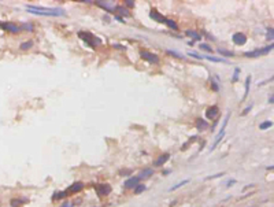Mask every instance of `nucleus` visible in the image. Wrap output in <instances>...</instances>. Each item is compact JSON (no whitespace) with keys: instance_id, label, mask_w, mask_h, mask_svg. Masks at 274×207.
<instances>
[{"instance_id":"f257e3e1","label":"nucleus","mask_w":274,"mask_h":207,"mask_svg":"<svg viewBox=\"0 0 274 207\" xmlns=\"http://www.w3.org/2000/svg\"><path fill=\"white\" fill-rule=\"evenodd\" d=\"M26 10L30 14L43 15V17H65L66 12L59 7H41V6H26Z\"/></svg>"},{"instance_id":"f03ea898","label":"nucleus","mask_w":274,"mask_h":207,"mask_svg":"<svg viewBox=\"0 0 274 207\" xmlns=\"http://www.w3.org/2000/svg\"><path fill=\"white\" fill-rule=\"evenodd\" d=\"M78 37L82 40V41L86 43L90 48H96L97 45L101 44V40L99 39V37L93 36V34L89 33V32H78Z\"/></svg>"},{"instance_id":"7ed1b4c3","label":"nucleus","mask_w":274,"mask_h":207,"mask_svg":"<svg viewBox=\"0 0 274 207\" xmlns=\"http://www.w3.org/2000/svg\"><path fill=\"white\" fill-rule=\"evenodd\" d=\"M229 119H230V114H226V117H225V121H223V124H222V128L219 129L218 135H216V137H215V141H214L213 147L210 148V151H214V148H215V147L218 146L219 143H221L222 139H223V136H225V129H226V126H227V122H229Z\"/></svg>"},{"instance_id":"20e7f679","label":"nucleus","mask_w":274,"mask_h":207,"mask_svg":"<svg viewBox=\"0 0 274 207\" xmlns=\"http://www.w3.org/2000/svg\"><path fill=\"white\" fill-rule=\"evenodd\" d=\"M273 47H274V45H273V44H270V45H267V47L262 48V50L249 51V52H245V54H244V56H245V58H259V56L266 55V54L271 52V51H273Z\"/></svg>"},{"instance_id":"39448f33","label":"nucleus","mask_w":274,"mask_h":207,"mask_svg":"<svg viewBox=\"0 0 274 207\" xmlns=\"http://www.w3.org/2000/svg\"><path fill=\"white\" fill-rule=\"evenodd\" d=\"M140 58H142L144 61H147L148 63L158 65L159 63V56L156 54H152L149 51H140Z\"/></svg>"},{"instance_id":"423d86ee","label":"nucleus","mask_w":274,"mask_h":207,"mask_svg":"<svg viewBox=\"0 0 274 207\" xmlns=\"http://www.w3.org/2000/svg\"><path fill=\"white\" fill-rule=\"evenodd\" d=\"M96 192L99 196H107L111 193V185L110 184H97L96 185Z\"/></svg>"},{"instance_id":"0eeeda50","label":"nucleus","mask_w":274,"mask_h":207,"mask_svg":"<svg viewBox=\"0 0 274 207\" xmlns=\"http://www.w3.org/2000/svg\"><path fill=\"white\" fill-rule=\"evenodd\" d=\"M139 184H140V178L136 176V177H130V178L126 180L123 187H125L126 189H133V188H136Z\"/></svg>"},{"instance_id":"6e6552de","label":"nucleus","mask_w":274,"mask_h":207,"mask_svg":"<svg viewBox=\"0 0 274 207\" xmlns=\"http://www.w3.org/2000/svg\"><path fill=\"white\" fill-rule=\"evenodd\" d=\"M232 40L236 45H244L247 43V36L244 33H234L232 37Z\"/></svg>"},{"instance_id":"1a4fd4ad","label":"nucleus","mask_w":274,"mask_h":207,"mask_svg":"<svg viewBox=\"0 0 274 207\" xmlns=\"http://www.w3.org/2000/svg\"><path fill=\"white\" fill-rule=\"evenodd\" d=\"M0 26L8 32H12V33H16V32L21 30V26L15 25V23H11V22H0Z\"/></svg>"},{"instance_id":"9d476101","label":"nucleus","mask_w":274,"mask_h":207,"mask_svg":"<svg viewBox=\"0 0 274 207\" xmlns=\"http://www.w3.org/2000/svg\"><path fill=\"white\" fill-rule=\"evenodd\" d=\"M218 114H219V108L216 106H211V107H208L206 110V117L208 119H215L218 117Z\"/></svg>"},{"instance_id":"9b49d317","label":"nucleus","mask_w":274,"mask_h":207,"mask_svg":"<svg viewBox=\"0 0 274 207\" xmlns=\"http://www.w3.org/2000/svg\"><path fill=\"white\" fill-rule=\"evenodd\" d=\"M149 17L152 18V19L155 21V22H159V23H164V21H166V18H164L163 15H162L159 11H156L155 9H152V10H151Z\"/></svg>"},{"instance_id":"f8f14e48","label":"nucleus","mask_w":274,"mask_h":207,"mask_svg":"<svg viewBox=\"0 0 274 207\" xmlns=\"http://www.w3.org/2000/svg\"><path fill=\"white\" fill-rule=\"evenodd\" d=\"M169 159H170V154H163V155H160L156 160H153L152 165H153V167H159V166H163Z\"/></svg>"},{"instance_id":"ddd939ff","label":"nucleus","mask_w":274,"mask_h":207,"mask_svg":"<svg viewBox=\"0 0 274 207\" xmlns=\"http://www.w3.org/2000/svg\"><path fill=\"white\" fill-rule=\"evenodd\" d=\"M82 189H84V184L79 182V181H77V182L71 184L70 187L67 188V193H77V192H79V191H82Z\"/></svg>"},{"instance_id":"4468645a","label":"nucleus","mask_w":274,"mask_h":207,"mask_svg":"<svg viewBox=\"0 0 274 207\" xmlns=\"http://www.w3.org/2000/svg\"><path fill=\"white\" fill-rule=\"evenodd\" d=\"M152 174H153V169H148L147 167V169H142V170L139 173V176H137V177H139L140 180H147V178H149Z\"/></svg>"},{"instance_id":"2eb2a0df","label":"nucleus","mask_w":274,"mask_h":207,"mask_svg":"<svg viewBox=\"0 0 274 207\" xmlns=\"http://www.w3.org/2000/svg\"><path fill=\"white\" fill-rule=\"evenodd\" d=\"M202 59H207V61L215 62V63H229V61H226L225 58H215L211 55H202Z\"/></svg>"},{"instance_id":"dca6fc26","label":"nucleus","mask_w":274,"mask_h":207,"mask_svg":"<svg viewBox=\"0 0 274 207\" xmlns=\"http://www.w3.org/2000/svg\"><path fill=\"white\" fill-rule=\"evenodd\" d=\"M196 128L199 132H202V130H206L208 128V122L206 121V119L203 118H197L196 119Z\"/></svg>"},{"instance_id":"f3484780","label":"nucleus","mask_w":274,"mask_h":207,"mask_svg":"<svg viewBox=\"0 0 274 207\" xmlns=\"http://www.w3.org/2000/svg\"><path fill=\"white\" fill-rule=\"evenodd\" d=\"M99 7L104 9L106 11H114V7L111 6V2H95Z\"/></svg>"},{"instance_id":"a211bd4d","label":"nucleus","mask_w":274,"mask_h":207,"mask_svg":"<svg viewBox=\"0 0 274 207\" xmlns=\"http://www.w3.org/2000/svg\"><path fill=\"white\" fill-rule=\"evenodd\" d=\"M114 11H117L118 14L122 15V17H129V15H130L129 10L126 9V7H122V6H117V7H114Z\"/></svg>"},{"instance_id":"6ab92c4d","label":"nucleus","mask_w":274,"mask_h":207,"mask_svg":"<svg viewBox=\"0 0 274 207\" xmlns=\"http://www.w3.org/2000/svg\"><path fill=\"white\" fill-rule=\"evenodd\" d=\"M185 34H186L188 37H191L192 41H193V40H202V36H200V34L197 33V32H195V30H186V32H185Z\"/></svg>"},{"instance_id":"aec40b11","label":"nucleus","mask_w":274,"mask_h":207,"mask_svg":"<svg viewBox=\"0 0 274 207\" xmlns=\"http://www.w3.org/2000/svg\"><path fill=\"white\" fill-rule=\"evenodd\" d=\"M251 80H252L251 75H248L247 80H245V93H244V96H243V100H245L247 96H248V93H249V89H251Z\"/></svg>"},{"instance_id":"412c9836","label":"nucleus","mask_w":274,"mask_h":207,"mask_svg":"<svg viewBox=\"0 0 274 207\" xmlns=\"http://www.w3.org/2000/svg\"><path fill=\"white\" fill-rule=\"evenodd\" d=\"M11 207H21L22 204H25V203H27V200L26 199H23V200H21V199H11Z\"/></svg>"},{"instance_id":"4be33fe9","label":"nucleus","mask_w":274,"mask_h":207,"mask_svg":"<svg viewBox=\"0 0 274 207\" xmlns=\"http://www.w3.org/2000/svg\"><path fill=\"white\" fill-rule=\"evenodd\" d=\"M218 52L221 54L222 56H225V58H232V56H234V52L233 51H227V50H222V48H219Z\"/></svg>"},{"instance_id":"5701e85b","label":"nucleus","mask_w":274,"mask_h":207,"mask_svg":"<svg viewBox=\"0 0 274 207\" xmlns=\"http://www.w3.org/2000/svg\"><path fill=\"white\" fill-rule=\"evenodd\" d=\"M189 182V180H184V181H180V182H177L175 185H173L171 188H170V192H173V191H175V189H178V188H181V187H184V185H186Z\"/></svg>"},{"instance_id":"b1692460","label":"nucleus","mask_w":274,"mask_h":207,"mask_svg":"<svg viewBox=\"0 0 274 207\" xmlns=\"http://www.w3.org/2000/svg\"><path fill=\"white\" fill-rule=\"evenodd\" d=\"M166 52L169 54V55H171L173 58H177V59H184V55H182V54L177 52V51H174V50H166Z\"/></svg>"},{"instance_id":"393cba45","label":"nucleus","mask_w":274,"mask_h":207,"mask_svg":"<svg viewBox=\"0 0 274 207\" xmlns=\"http://www.w3.org/2000/svg\"><path fill=\"white\" fill-rule=\"evenodd\" d=\"M164 23H166V26H169L170 29H173V30H178V25L174 22V21H171V19H167L166 18V21H164Z\"/></svg>"},{"instance_id":"a878e982","label":"nucleus","mask_w":274,"mask_h":207,"mask_svg":"<svg viewBox=\"0 0 274 207\" xmlns=\"http://www.w3.org/2000/svg\"><path fill=\"white\" fill-rule=\"evenodd\" d=\"M271 126H273V122H271V121H265V122H262V124L259 125V129L260 130H267V129H270Z\"/></svg>"},{"instance_id":"bb28decb","label":"nucleus","mask_w":274,"mask_h":207,"mask_svg":"<svg viewBox=\"0 0 274 207\" xmlns=\"http://www.w3.org/2000/svg\"><path fill=\"white\" fill-rule=\"evenodd\" d=\"M145 189H147V187H145L144 184H139L136 188H134V193H136V195H139V193H142V192H144Z\"/></svg>"},{"instance_id":"cd10ccee","label":"nucleus","mask_w":274,"mask_h":207,"mask_svg":"<svg viewBox=\"0 0 274 207\" xmlns=\"http://www.w3.org/2000/svg\"><path fill=\"white\" fill-rule=\"evenodd\" d=\"M67 196V192H56L54 196H52V200H56V199H65Z\"/></svg>"},{"instance_id":"c85d7f7f","label":"nucleus","mask_w":274,"mask_h":207,"mask_svg":"<svg viewBox=\"0 0 274 207\" xmlns=\"http://www.w3.org/2000/svg\"><path fill=\"white\" fill-rule=\"evenodd\" d=\"M33 47V41H25V43H22L21 44V50H29V48H32Z\"/></svg>"},{"instance_id":"c756f323","label":"nucleus","mask_w":274,"mask_h":207,"mask_svg":"<svg viewBox=\"0 0 274 207\" xmlns=\"http://www.w3.org/2000/svg\"><path fill=\"white\" fill-rule=\"evenodd\" d=\"M200 50H203V51H207V52H210V54H211V52H213V51H214L213 48H211V47H210V45H208V44H206V43H202V44H200Z\"/></svg>"},{"instance_id":"7c9ffc66","label":"nucleus","mask_w":274,"mask_h":207,"mask_svg":"<svg viewBox=\"0 0 274 207\" xmlns=\"http://www.w3.org/2000/svg\"><path fill=\"white\" fill-rule=\"evenodd\" d=\"M238 75H240V67H236L234 73H233V77H232V81H233V82L238 81Z\"/></svg>"},{"instance_id":"2f4dec72","label":"nucleus","mask_w":274,"mask_h":207,"mask_svg":"<svg viewBox=\"0 0 274 207\" xmlns=\"http://www.w3.org/2000/svg\"><path fill=\"white\" fill-rule=\"evenodd\" d=\"M211 86H213V89H214V92H218L219 91V85H218V82H216V80H211Z\"/></svg>"},{"instance_id":"473e14b6","label":"nucleus","mask_w":274,"mask_h":207,"mask_svg":"<svg viewBox=\"0 0 274 207\" xmlns=\"http://www.w3.org/2000/svg\"><path fill=\"white\" fill-rule=\"evenodd\" d=\"M222 176H225V173H216V174H214V176H208L206 180H213V178H218V177H222Z\"/></svg>"},{"instance_id":"72a5a7b5","label":"nucleus","mask_w":274,"mask_h":207,"mask_svg":"<svg viewBox=\"0 0 274 207\" xmlns=\"http://www.w3.org/2000/svg\"><path fill=\"white\" fill-rule=\"evenodd\" d=\"M267 40H273V28H269L267 29Z\"/></svg>"},{"instance_id":"f704fd0d","label":"nucleus","mask_w":274,"mask_h":207,"mask_svg":"<svg viewBox=\"0 0 274 207\" xmlns=\"http://www.w3.org/2000/svg\"><path fill=\"white\" fill-rule=\"evenodd\" d=\"M126 6L130 7V9H133V7H134V2H133V0H125V7Z\"/></svg>"},{"instance_id":"c9c22d12","label":"nucleus","mask_w":274,"mask_h":207,"mask_svg":"<svg viewBox=\"0 0 274 207\" xmlns=\"http://www.w3.org/2000/svg\"><path fill=\"white\" fill-rule=\"evenodd\" d=\"M21 29H25V30H29V32H32V30H33V26L30 25V23H25V25L22 26Z\"/></svg>"},{"instance_id":"e433bc0d","label":"nucleus","mask_w":274,"mask_h":207,"mask_svg":"<svg viewBox=\"0 0 274 207\" xmlns=\"http://www.w3.org/2000/svg\"><path fill=\"white\" fill-rule=\"evenodd\" d=\"M251 108H252V104L251 106H248L247 108H244V111H243V115H245V114H248L249 111H251Z\"/></svg>"},{"instance_id":"4c0bfd02","label":"nucleus","mask_w":274,"mask_h":207,"mask_svg":"<svg viewBox=\"0 0 274 207\" xmlns=\"http://www.w3.org/2000/svg\"><path fill=\"white\" fill-rule=\"evenodd\" d=\"M132 171L130 170H119V174H123V176H128V174H130Z\"/></svg>"},{"instance_id":"58836bf2","label":"nucleus","mask_w":274,"mask_h":207,"mask_svg":"<svg viewBox=\"0 0 274 207\" xmlns=\"http://www.w3.org/2000/svg\"><path fill=\"white\" fill-rule=\"evenodd\" d=\"M112 47H114V48H118V50H125V47H123V45H121V44H114Z\"/></svg>"},{"instance_id":"ea45409f","label":"nucleus","mask_w":274,"mask_h":207,"mask_svg":"<svg viewBox=\"0 0 274 207\" xmlns=\"http://www.w3.org/2000/svg\"><path fill=\"white\" fill-rule=\"evenodd\" d=\"M60 207H71V204L68 203V202H65V203H63V204H62V206H60Z\"/></svg>"},{"instance_id":"a19ab883","label":"nucleus","mask_w":274,"mask_h":207,"mask_svg":"<svg viewBox=\"0 0 274 207\" xmlns=\"http://www.w3.org/2000/svg\"><path fill=\"white\" fill-rule=\"evenodd\" d=\"M233 184H236V180H232V181H229V182H227V185H226V187H232Z\"/></svg>"},{"instance_id":"79ce46f5","label":"nucleus","mask_w":274,"mask_h":207,"mask_svg":"<svg viewBox=\"0 0 274 207\" xmlns=\"http://www.w3.org/2000/svg\"><path fill=\"white\" fill-rule=\"evenodd\" d=\"M273 99H274L273 96H270V97H269V103H270V104H271V103H273Z\"/></svg>"}]
</instances>
